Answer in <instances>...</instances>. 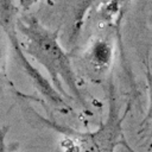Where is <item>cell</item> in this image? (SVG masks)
I'll list each match as a JSON object with an SVG mask.
<instances>
[{
    "instance_id": "1",
    "label": "cell",
    "mask_w": 152,
    "mask_h": 152,
    "mask_svg": "<svg viewBox=\"0 0 152 152\" xmlns=\"http://www.w3.org/2000/svg\"><path fill=\"white\" fill-rule=\"evenodd\" d=\"M18 31L25 37L24 52L36 59L50 76L52 86L65 97L66 87L75 100L84 108L86 100L77 86V78L74 72L70 58L62 49L57 33L43 26L33 17H21L17 20Z\"/></svg>"
},
{
    "instance_id": "8",
    "label": "cell",
    "mask_w": 152,
    "mask_h": 152,
    "mask_svg": "<svg viewBox=\"0 0 152 152\" xmlns=\"http://www.w3.org/2000/svg\"><path fill=\"white\" fill-rule=\"evenodd\" d=\"M1 59H2V50L0 48V63H1Z\"/></svg>"
},
{
    "instance_id": "6",
    "label": "cell",
    "mask_w": 152,
    "mask_h": 152,
    "mask_svg": "<svg viewBox=\"0 0 152 152\" xmlns=\"http://www.w3.org/2000/svg\"><path fill=\"white\" fill-rule=\"evenodd\" d=\"M6 127H0V152H6V146H5V139H6Z\"/></svg>"
},
{
    "instance_id": "3",
    "label": "cell",
    "mask_w": 152,
    "mask_h": 152,
    "mask_svg": "<svg viewBox=\"0 0 152 152\" xmlns=\"http://www.w3.org/2000/svg\"><path fill=\"white\" fill-rule=\"evenodd\" d=\"M0 24L4 27V31L6 32L10 43L12 45L13 52H14V58L17 59L19 66L23 69V71L30 77L31 82L33 83L34 88L39 91V94L50 103L51 107L55 109H58L61 112H69L70 108L64 101V96L52 86L51 82H49L25 57V52L23 50V45L19 42L17 37V32L14 27L17 24L13 20V11L11 8V5H6V2L1 1L0 2Z\"/></svg>"
},
{
    "instance_id": "7",
    "label": "cell",
    "mask_w": 152,
    "mask_h": 152,
    "mask_svg": "<svg viewBox=\"0 0 152 152\" xmlns=\"http://www.w3.org/2000/svg\"><path fill=\"white\" fill-rule=\"evenodd\" d=\"M122 1H125V0H110V5L116 7V6L120 5V2H122Z\"/></svg>"
},
{
    "instance_id": "2",
    "label": "cell",
    "mask_w": 152,
    "mask_h": 152,
    "mask_svg": "<svg viewBox=\"0 0 152 152\" xmlns=\"http://www.w3.org/2000/svg\"><path fill=\"white\" fill-rule=\"evenodd\" d=\"M38 118L51 128L71 137V142L75 144L77 152H114L120 145L128 147V145L125 144L122 134L124 115H120L113 96L110 97V106L106 121L93 132H78L70 128H63L50 120L43 119L40 115H38Z\"/></svg>"
},
{
    "instance_id": "5",
    "label": "cell",
    "mask_w": 152,
    "mask_h": 152,
    "mask_svg": "<svg viewBox=\"0 0 152 152\" xmlns=\"http://www.w3.org/2000/svg\"><path fill=\"white\" fill-rule=\"evenodd\" d=\"M146 81L148 86V109L146 113V118L144 120V124L151 122L152 124V71L150 70L148 65H146Z\"/></svg>"
},
{
    "instance_id": "4",
    "label": "cell",
    "mask_w": 152,
    "mask_h": 152,
    "mask_svg": "<svg viewBox=\"0 0 152 152\" xmlns=\"http://www.w3.org/2000/svg\"><path fill=\"white\" fill-rule=\"evenodd\" d=\"M90 62L100 69H104L108 66L112 59V49L110 45L106 40H97L90 49L89 53Z\"/></svg>"
}]
</instances>
